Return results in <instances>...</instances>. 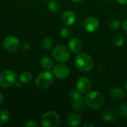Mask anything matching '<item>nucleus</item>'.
Returning a JSON list of instances; mask_svg holds the SVG:
<instances>
[{
	"instance_id": "f257e3e1",
	"label": "nucleus",
	"mask_w": 127,
	"mask_h": 127,
	"mask_svg": "<svg viewBox=\"0 0 127 127\" xmlns=\"http://www.w3.org/2000/svg\"><path fill=\"white\" fill-rule=\"evenodd\" d=\"M86 105L92 109H99L102 107L104 103L103 95L97 91L88 92L84 97Z\"/></svg>"
},
{
	"instance_id": "f03ea898",
	"label": "nucleus",
	"mask_w": 127,
	"mask_h": 127,
	"mask_svg": "<svg viewBox=\"0 0 127 127\" xmlns=\"http://www.w3.org/2000/svg\"><path fill=\"white\" fill-rule=\"evenodd\" d=\"M77 68L83 72H88L94 68L95 62L93 58L86 53H78L75 58Z\"/></svg>"
},
{
	"instance_id": "7ed1b4c3",
	"label": "nucleus",
	"mask_w": 127,
	"mask_h": 127,
	"mask_svg": "<svg viewBox=\"0 0 127 127\" xmlns=\"http://www.w3.org/2000/svg\"><path fill=\"white\" fill-rule=\"evenodd\" d=\"M59 115L52 111L45 112L41 118V124L45 127H57L60 124Z\"/></svg>"
},
{
	"instance_id": "20e7f679",
	"label": "nucleus",
	"mask_w": 127,
	"mask_h": 127,
	"mask_svg": "<svg viewBox=\"0 0 127 127\" xmlns=\"http://www.w3.org/2000/svg\"><path fill=\"white\" fill-rule=\"evenodd\" d=\"M52 55L58 62L65 63L70 58V51L66 46L63 45H57L54 48Z\"/></svg>"
},
{
	"instance_id": "39448f33",
	"label": "nucleus",
	"mask_w": 127,
	"mask_h": 127,
	"mask_svg": "<svg viewBox=\"0 0 127 127\" xmlns=\"http://www.w3.org/2000/svg\"><path fill=\"white\" fill-rule=\"evenodd\" d=\"M16 74L11 70H5L0 74V86L4 89L13 86L16 82Z\"/></svg>"
},
{
	"instance_id": "423d86ee",
	"label": "nucleus",
	"mask_w": 127,
	"mask_h": 127,
	"mask_svg": "<svg viewBox=\"0 0 127 127\" xmlns=\"http://www.w3.org/2000/svg\"><path fill=\"white\" fill-rule=\"evenodd\" d=\"M53 74L48 71H43L38 74L36 78V86L39 89H47L53 83Z\"/></svg>"
},
{
	"instance_id": "0eeeda50",
	"label": "nucleus",
	"mask_w": 127,
	"mask_h": 127,
	"mask_svg": "<svg viewBox=\"0 0 127 127\" xmlns=\"http://www.w3.org/2000/svg\"><path fill=\"white\" fill-rule=\"evenodd\" d=\"M3 46L6 51L10 52H15L19 50L21 46V43L17 37L13 36H8L4 39Z\"/></svg>"
},
{
	"instance_id": "6e6552de",
	"label": "nucleus",
	"mask_w": 127,
	"mask_h": 127,
	"mask_svg": "<svg viewBox=\"0 0 127 127\" xmlns=\"http://www.w3.org/2000/svg\"><path fill=\"white\" fill-rule=\"evenodd\" d=\"M70 73L69 68L64 64H57L52 68V74L58 79H65L68 77Z\"/></svg>"
},
{
	"instance_id": "1a4fd4ad",
	"label": "nucleus",
	"mask_w": 127,
	"mask_h": 127,
	"mask_svg": "<svg viewBox=\"0 0 127 127\" xmlns=\"http://www.w3.org/2000/svg\"><path fill=\"white\" fill-rule=\"evenodd\" d=\"M92 89V82L89 78L86 77H82L79 78L77 83V90L82 94L88 93Z\"/></svg>"
},
{
	"instance_id": "9d476101",
	"label": "nucleus",
	"mask_w": 127,
	"mask_h": 127,
	"mask_svg": "<svg viewBox=\"0 0 127 127\" xmlns=\"http://www.w3.org/2000/svg\"><path fill=\"white\" fill-rule=\"evenodd\" d=\"M102 118L106 121V122H113L115 121L118 117V112L115 109L111 106H107L105 107L101 112Z\"/></svg>"
},
{
	"instance_id": "9b49d317",
	"label": "nucleus",
	"mask_w": 127,
	"mask_h": 127,
	"mask_svg": "<svg viewBox=\"0 0 127 127\" xmlns=\"http://www.w3.org/2000/svg\"><path fill=\"white\" fill-rule=\"evenodd\" d=\"M100 25V22L99 20L93 16L91 17H88L87 19H85L84 22H83V27L84 29L90 33L95 32V31H97L99 28Z\"/></svg>"
},
{
	"instance_id": "f8f14e48",
	"label": "nucleus",
	"mask_w": 127,
	"mask_h": 127,
	"mask_svg": "<svg viewBox=\"0 0 127 127\" xmlns=\"http://www.w3.org/2000/svg\"><path fill=\"white\" fill-rule=\"evenodd\" d=\"M76 20L75 13L71 10H66L62 15V21L66 26L72 25Z\"/></svg>"
},
{
	"instance_id": "ddd939ff",
	"label": "nucleus",
	"mask_w": 127,
	"mask_h": 127,
	"mask_svg": "<svg viewBox=\"0 0 127 127\" xmlns=\"http://www.w3.org/2000/svg\"><path fill=\"white\" fill-rule=\"evenodd\" d=\"M68 47L69 49L74 53H80L83 48L82 42L77 38H72L68 42Z\"/></svg>"
},
{
	"instance_id": "4468645a",
	"label": "nucleus",
	"mask_w": 127,
	"mask_h": 127,
	"mask_svg": "<svg viewBox=\"0 0 127 127\" xmlns=\"http://www.w3.org/2000/svg\"><path fill=\"white\" fill-rule=\"evenodd\" d=\"M67 123L71 127H78L81 124V118L77 113H71L67 117Z\"/></svg>"
},
{
	"instance_id": "2eb2a0df",
	"label": "nucleus",
	"mask_w": 127,
	"mask_h": 127,
	"mask_svg": "<svg viewBox=\"0 0 127 127\" xmlns=\"http://www.w3.org/2000/svg\"><path fill=\"white\" fill-rule=\"evenodd\" d=\"M110 96L114 100H121L125 97V92L121 88H114L110 92Z\"/></svg>"
},
{
	"instance_id": "dca6fc26",
	"label": "nucleus",
	"mask_w": 127,
	"mask_h": 127,
	"mask_svg": "<svg viewBox=\"0 0 127 127\" xmlns=\"http://www.w3.org/2000/svg\"><path fill=\"white\" fill-rule=\"evenodd\" d=\"M71 106L74 110L78 112H81L85 109L86 103L84 99H80L77 100H71Z\"/></svg>"
},
{
	"instance_id": "f3484780",
	"label": "nucleus",
	"mask_w": 127,
	"mask_h": 127,
	"mask_svg": "<svg viewBox=\"0 0 127 127\" xmlns=\"http://www.w3.org/2000/svg\"><path fill=\"white\" fill-rule=\"evenodd\" d=\"M40 64L44 69L49 70L53 67L54 62L51 57H50L49 56H44L41 58Z\"/></svg>"
},
{
	"instance_id": "a211bd4d",
	"label": "nucleus",
	"mask_w": 127,
	"mask_h": 127,
	"mask_svg": "<svg viewBox=\"0 0 127 127\" xmlns=\"http://www.w3.org/2000/svg\"><path fill=\"white\" fill-rule=\"evenodd\" d=\"M10 120V114L5 110H0V125L6 124Z\"/></svg>"
},
{
	"instance_id": "6ab92c4d",
	"label": "nucleus",
	"mask_w": 127,
	"mask_h": 127,
	"mask_svg": "<svg viewBox=\"0 0 127 127\" xmlns=\"http://www.w3.org/2000/svg\"><path fill=\"white\" fill-rule=\"evenodd\" d=\"M48 7L49 10H51L53 13H58L60 10V4L55 1H51L48 4Z\"/></svg>"
},
{
	"instance_id": "aec40b11",
	"label": "nucleus",
	"mask_w": 127,
	"mask_h": 127,
	"mask_svg": "<svg viewBox=\"0 0 127 127\" xmlns=\"http://www.w3.org/2000/svg\"><path fill=\"white\" fill-rule=\"evenodd\" d=\"M32 80V75L29 72H23L19 76V81L23 83H28Z\"/></svg>"
},
{
	"instance_id": "412c9836",
	"label": "nucleus",
	"mask_w": 127,
	"mask_h": 127,
	"mask_svg": "<svg viewBox=\"0 0 127 127\" xmlns=\"http://www.w3.org/2000/svg\"><path fill=\"white\" fill-rule=\"evenodd\" d=\"M124 40L123 37L119 34H115L112 36V43L117 47H121L124 45Z\"/></svg>"
},
{
	"instance_id": "4be33fe9",
	"label": "nucleus",
	"mask_w": 127,
	"mask_h": 127,
	"mask_svg": "<svg viewBox=\"0 0 127 127\" xmlns=\"http://www.w3.org/2000/svg\"><path fill=\"white\" fill-rule=\"evenodd\" d=\"M69 97L71 100H77L83 99V96L81 92H80L78 90H71L69 92Z\"/></svg>"
},
{
	"instance_id": "5701e85b",
	"label": "nucleus",
	"mask_w": 127,
	"mask_h": 127,
	"mask_svg": "<svg viewBox=\"0 0 127 127\" xmlns=\"http://www.w3.org/2000/svg\"><path fill=\"white\" fill-rule=\"evenodd\" d=\"M118 115L122 118H125L127 116V106L125 104L119 105L117 108Z\"/></svg>"
},
{
	"instance_id": "b1692460",
	"label": "nucleus",
	"mask_w": 127,
	"mask_h": 127,
	"mask_svg": "<svg viewBox=\"0 0 127 127\" xmlns=\"http://www.w3.org/2000/svg\"><path fill=\"white\" fill-rule=\"evenodd\" d=\"M52 45H53V42H52L51 39L49 38V37H45V38H44L43 40H42V47H43L45 49H46V50H48V49L51 48Z\"/></svg>"
},
{
	"instance_id": "393cba45",
	"label": "nucleus",
	"mask_w": 127,
	"mask_h": 127,
	"mask_svg": "<svg viewBox=\"0 0 127 127\" xmlns=\"http://www.w3.org/2000/svg\"><path fill=\"white\" fill-rule=\"evenodd\" d=\"M60 35L63 38H68L71 35V30L68 28V26L63 27L60 31Z\"/></svg>"
},
{
	"instance_id": "a878e982",
	"label": "nucleus",
	"mask_w": 127,
	"mask_h": 127,
	"mask_svg": "<svg viewBox=\"0 0 127 127\" xmlns=\"http://www.w3.org/2000/svg\"><path fill=\"white\" fill-rule=\"evenodd\" d=\"M121 25V22L119 19H113L109 23V28L112 30H117Z\"/></svg>"
},
{
	"instance_id": "bb28decb",
	"label": "nucleus",
	"mask_w": 127,
	"mask_h": 127,
	"mask_svg": "<svg viewBox=\"0 0 127 127\" xmlns=\"http://www.w3.org/2000/svg\"><path fill=\"white\" fill-rule=\"evenodd\" d=\"M25 127H38V124L33 121H28L26 124H25Z\"/></svg>"
},
{
	"instance_id": "cd10ccee",
	"label": "nucleus",
	"mask_w": 127,
	"mask_h": 127,
	"mask_svg": "<svg viewBox=\"0 0 127 127\" xmlns=\"http://www.w3.org/2000/svg\"><path fill=\"white\" fill-rule=\"evenodd\" d=\"M22 48L24 50H29L30 48H31V45H30V44L28 42H24L22 46Z\"/></svg>"
},
{
	"instance_id": "c85d7f7f",
	"label": "nucleus",
	"mask_w": 127,
	"mask_h": 127,
	"mask_svg": "<svg viewBox=\"0 0 127 127\" xmlns=\"http://www.w3.org/2000/svg\"><path fill=\"white\" fill-rule=\"evenodd\" d=\"M122 28H123V30L124 31V32H125L126 33H127V20L124 22Z\"/></svg>"
},
{
	"instance_id": "c756f323",
	"label": "nucleus",
	"mask_w": 127,
	"mask_h": 127,
	"mask_svg": "<svg viewBox=\"0 0 127 127\" xmlns=\"http://www.w3.org/2000/svg\"><path fill=\"white\" fill-rule=\"evenodd\" d=\"M118 3L121 4H127V0H116Z\"/></svg>"
},
{
	"instance_id": "7c9ffc66",
	"label": "nucleus",
	"mask_w": 127,
	"mask_h": 127,
	"mask_svg": "<svg viewBox=\"0 0 127 127\" xmlns=\"http://www.w3.org/2000/svg\"><path fill=\"white\" fill-rule=\"evenodd\" d=\"M4 101V96L0 92V104H1Z\"/></svg>"
},
{
	"instance_id": "2f4dec72",
	"label": "nucleus",
	"mask_w": 127,
	"mask_h": 127,
	"mask_svg": "<svg viewBox=\"0 0 127 127\" xmlns=\"http://www.w3.org/2000/svg\"><path fill=\"white\" fill-rule=\"evenodd\" d=\"M95 127V125H94V124H85V125H84V127Z\"/></svg>"
},
{
	"instance_id": "473e14b6",
	"label": "nucleus",
	"mask_w": 127,
	"mask_h": 127,
	"mask_svg": "<svg viewBox=\"0 0 127 127\" xmlns=\"http://www.w3.org/2000/svg\"><path fill=\"white\" fill-rule=\"evenodd\" d=\"M71 1H74V2H75V3H79V2L82 1L83 0H71Z\"/></svg>"
},
{
	"instance_id": "72a5a7b5",
	"label": "nucleus",
	"mask_w": 127,
	"mask_h": 127,
	"mask_svg": "<svg viewBox=\"0 0 127 127\" xmlns=\"http://www.w3.org/2000/svg\"><path fill=\"white\" fill-rule=\"evenodd\" d=\"M125 86H126V89H127V82H126V84H125Z\"/></svg>"
},
{
	"instance_id": "f704fd0d",
	"label": "nucleus",
	"mask_w": 127,
	"mask_h": 127,
	"mask_svg": "<svg viewBox=\"0 0 127 127\" xmlns=\"http://www.w3.org/2000/svg\"><path fill=\"white\" fill-rule=\"evenodd\" d=\"M107 1H112V0H107Z\"/></svg>"
}]
</instances>
